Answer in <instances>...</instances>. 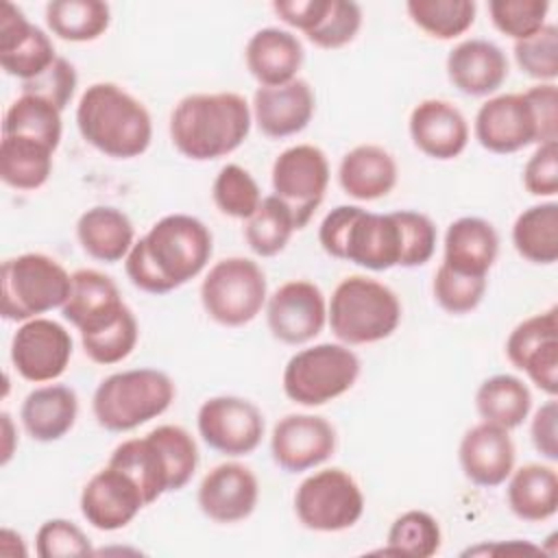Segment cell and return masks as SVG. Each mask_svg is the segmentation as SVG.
<instances>
[{
    "instance_id": "obj_1",
    "label": "cell",
    "mask_w": 558,
    "mask_h": 558,
    "mask_svg": "<svg viewBox=\"0 0 558 558\" xmlns=\"http://www.w3.org/2000/svg\"><path fill=\"white\" fill-rule=\"evenodd\" d=\"M214 251L211 231L194 216L168 214L140 238L124 259L131 283L168 294L203 272Z\"/></svg>"
},
{
    "instance_id": "obj_2",
    "label": "cell",
    "mask_w": 558,
    "mask_h": 558,
    "mask_svg": "<svg viewBox=\"0 0 558 558\" xmlns=\"http://www.w3.org/2000/svg\"><path fill=\"white\" fill-rule=\"evenodd\" d=\"M251 122V107L235 92L190 94L170 113V140L192 161L220 159L242 146Z\"/></svg>"
},
{
    "instance_id": "obj_3",
    "label": "cell",
    "mask_w": 558,
    "mask_h": 558,
    "mask_svg": "<svg viewBox=\"0 0 558 558\" xmlns=\"http://www.w3.org/2000/svg\"><path fill=\"white\" fill-rule=\"evenodd\" d=\"M76 126L89 146L113 159L140 157L153 140L148 109L116 83H94L81 94Z\"/></svg>"
},
{
    "instance_id": "obj_4",
    "label": "cell",
    "mask_w": 558,
    "mask_h": 558,
    "mask_svg": "<svg viewBox=\"0 0 558 558\" xmlns=\"http://www.w3.org/2000/svg\"><path fill=\"white\" fill-rule=\"evenodd\" d=\"M109 464L124 471L142 490L146 506L163 493L181 490L194 475L198 449L187 429L159 425L142 438L120 442Z\"/></svg>"
},
{
    "instance_id": "obj_5",
    "label": "cell",
    "mask_w": 558,
    "mask_h": 558,
    "mask_svg": "<svg viewBox=\"0 0 558 558\" xmlns=\"http://www.w3.org/2000/svg\"><path fill=\"white\" fill-rule=\"evenodd\" d=\"M318 242L327 255L375 272L403 262V233L397 211L375 214L357 205H338L323 218Z\"/></svg>"
},
{
    "instance_id": "obj_6",
    "label": "cell",
    "mask_w": 558,
    "mask_h": 558,
    "mask_svg": "<svg viewBox=\"0 0 558 558\" xmlns=\"http://www.w3.org/2000/svg\"><path fill=\"white\" fill-rule=\"evenodd\" d=\"M327 316L333 336L342 344H373L392 336L399 327L401 303L381 281L351 275L336 286Z\"/></svg>"
},
{
    "instance_id": "obj_7",
    "label": "cell",
    "mask_w": 558,
    "mask_h": 558,
    "mask_svg": "<svg viewBox=\"0 0 558 558\" xmlns=\"http://www.w3.org/2000/svg\"><path fill=\"white\" fill-rule=\"evenodd\" d=\"M172 379L157 368H131L105 377L92 399V412L109 432H131L159 414L174 401Z\"/></svg>"
},
{
    "instance_id": "obj_8",
    "label": "cell",
    "mask_w": 558,
    "mask_h": 558,
    "mask_svg": "<svg viewBox=\"0 0 558 558\" xmlns=\"http://www.w3.org/2000/svg\"><path fill=\"white\" fill-rule=\"evenodd\" d=\"M72 275L50 255L22 253L2 262L0 312L7 320H31L63 307Z\"/></svg>"
},
{
    "instance_id": "obj_9",
    "label": "cell",
    "mask_w": 558,
    "mask_h": 558,
    "mask_svg": "<svg viewBox=\"0 0 558 558\" xmlns=\"http://www.w3.org/2000/svg\"><path fill=\"white\" fill-rule=\"evenodd\" d=\"M360 360L347 344L320 342L294 353L283 368V392L290 401L314 408L353 388Z\"/></svg>"
},
{
    "instance_id": "obj_10",
    "label": "cell",
    "mask_w": 558,
    "mask_h": 558,
    "mask_svg": "<svg viewBox=\"0 0 558 558\" xmlns=\"http://www.w3.org/2000/svg\"><path fill=\"white\" fill-rule=\"evenodd\" d=\"M266 275L248 257L216 262L201 283V303L207 316L225 327L251 323L266 303Z\"/></svg>"
},
{
    "instance_id": "obj_11",
    "label": "cell",
    "mask_w": 558,
    "mask_h": 558,
    "mask_svg": "<svg viewBox=\"0 0 558 558\" xmlns=\"http://www.w3.org/2000/svg\"><path fill=\"white\" fill-rule=\"evenodd\" d=\"M294 512L307 530L340 532L360 521L364 512V495L347 471L323 469L299 484L294 493Z\"/></svg>"
},
{
    "instance_id": "obj_12",
    "label": "cell",
    "mask_w": 558,
    "mask_h": 558,
    "mask_svg": "<svg viewBox=\"0 0 558 558\" xmlns=\"http://www.w3.org/2000/svg\"><path fill=\"white\" fill-rule=\"evenodd\" d=\"M272 190L303 229L320 205L329 185V161L318 146L296 144L279 153L272 163Z\"/></svg>"
},
{
    "instance_id": "obj_13",
    "label": "cell",
    "mask_w": 558,
    "mask_h": 558,
    "mask_svg": "<svg viewBox=\"0 0 558 558\" xmlns=\"http://www.w3.org/2000/svg\"><path fill=\"white\" fill-rule=\"evenodd\" d=\"M198 434L207 447L225 456H248L264 436V416L242 397L220 395L203 401L196 414Z\"/></svg>"
},
{
    "instance_id": "obj_14",
    "label": "cell",
    "mask_w": 558,
    "mask_h": 558,
    "mask_svg": "<svg viewBox=\"0 0 558 558\" xmlns=\"http://www.w3.org/2000/svg\"><path fill=\"white\" fill-rule=\"evenodd\" d=\"M72 357L70 331L50 318L24 320L11 340V362L26 381H52L61 377Z\"/></svg>"
},
{
    "instance_id": "obj_15",
    "label": "cell",
    "mask_w": 558,
    "mask_h": 558,
    "mask_svg": "<svg viewBox=\"0 0 558 558\" xmlns=\"http://www.w3.org/2000/svg\"><path fill=\"white\" fill-rule=\"evenodd\" d=\"M506 355L543 392H558V307L521 320L506 340Z\"/></svg>"
},
{
    "instance_id": "obj_16",
    "label": "cell",
    "mask_w": 558,
    "mask_h": 558,
    "mask_svg": "<svg viewBox=\"0 0 558 558\" xmlns=\"http://www.w3.org/2000/svg\"><path fill=\"white\" fill-rule=\"evenodd\" d=\"M270 333L283 344L314 340L327 320V305L320 288L305 279L281 283L266 305Z\"/></svg>"
},
{
    "instance_id": "obj_17",
    "label": "cell",
    "mask_w": 558,
    "mask_h": 558,
    "mask_svg": "<svg viewBox=\"0 0 558 558\" xmlns=\"http://www.w3.org/2000/svg\"><path fill=\"white\" fill-rule=\"evenodd\" d=\"M475 137L495 155H510L530 144H541L536 113L523 94L488 98L475 113Z\"/></svg>"
},
{
    "instance_id": "obj_18",
    "label": "cell",
    "mask_w": 558,
    "mask_h": 558,
    "mask_svg": "<svg viewBox=\"0 0 558 558\" xmlns=\"http://www.w3.org/2000/svg\"><path fill=\"white\" fill-rule=\"evenodd\" d=\"M336 429L316 414H288L279 418L270 434L272 460L288 473L314 469L331 458Z\"/></svg>"
},
{
    "instance_id": "obj_19",
    "label": "cell",
    "mask_w": 558,
    "mask_h": 558,
    "mask_svg": "<svg viewBox=\"0 0 558 558\" xmlns=\"http://www.w3.org/2000/svg\"><path fill=\"white\" fill-rule=\"evenodd\" d=\"M146 506L137 484L120 469L107 464L89 477L81 493V514L102 532L129 525Z\"/></svg>"
},
{
    "instance_id": "obj_20",
    "label": "cell",
    "mask_w": 558,
    "mask_h": 558,
    "mask_svg": "<svg viewBox=\"0 0 558 558\" xmlns=\"http://www.w3.org/2000/svg\"><path fill=\"white\" fill-rule=\"evenodd\" d=\"M54 46L50 37L24 13L11 4H0V65L9 76L31 81L54 63Z\"/></svg>"
},
{
    "instance_id": "obj_21",
    "label": "cell",
    "mask_w": 558,
    "mask_h": 558,
    "mask_svg": "<svg viewBox=\"0 0 558 558\" xmlns=\"http://www.w3.org/2000/svg\"><path fill=\"white\" fill-rule=\"evenodd\" d=\"M198 508L216 523H238L253 514L259 499L255 473L240 462L214 466L198 486Z\"/></svg>"
},
{
    "instance_id": "obj_22",
    "label": "cell",
    "mask_w": 558,
    "mask_h": 558,
    "mask_svg": "<svg viewBox=\"0 0 558 558\" xmlns=\"http://www.w3.org/2000/svg\"><path fill=\"white\" fill-rule=\"evenodd\" d=\"M414 146L438 161L456 159L469 144V124L458 107L440 98L421 100L410 113Z\"/></svg>"
},
{
    "instance_id": "obj_23",
    "label": "cell",
    "mask_w": 558,
    "mask_h": 558,
    "mask_svg": "<svg viewBox=\"0 0 558 558\" xmlns=\"http://www.w3.org/2000/svg\"><path fill=\"white\" fill-rule=\"evenodd\" d=\"M314 92L307 81L294 78L275 87H257L253 94V120L266 137L301 133L314 116Z\"/></svg>"
},
{
    "instance_id": "obj_24",
    "label": "cell",
    "mask_w": 558,
    "mask_h": 558,
    "mask_svg": "<svg viewBox=\"0 0 558 558\" xmlns=\"http://www.w3.org/2000/svg\"><path fill=\"white\" fill-rule=\"evenodd\" d=\"M458 458L466 480L495 488L514 471V442L508 429L482 421L462 436Z\"/></svg>"
},
{
    "instance_id": "obj_25",
    "label": "cell",
    "mask_w": 558,
    "mask_h": 558,
    "mask_svg": "<svg viewBox=\"0 0 558 558\" xmlns=\"http://www.w3.org/2000/svg\"><path fill=\"white\" fill-rule=\"evenodd\" d=\"M447 76L466 96H488L504 85L508 59L488 39H464L447 57Z\"/></svg>"
},
{
    "instance_id": "obj_26",
    "label": "cell",
    "mask_w": 558,
    "mask_h": 558,
    "mask_svg": "<svg viewBox=\"0 0 558 558\" xmlns=\"http://www.w3.org/2000/svg\"><path fill=\"white\" fill-rule=\"evenodd\" d=\"M244 59L248 72L262 87H275L296 78L303 65V46L290 31L266 26L251 35Z\"/></svg>"
},
{
    "instance_id": "obj_27",
    "label": "cell",
    "mask_w": 558,
    "mask_h": 558,
    "mask_svg": "<svg viewBox=\"0 0 558 558\" xmlns=\"http://www.w3.org/2000/svg\"><path fill=\"white\" fill-rule=\"evenodd\" d=\"M124 310L118 286L113 279L94 268H81L72 272L70 294L61 307V314L81 333L92 331L109 323Z\"/></svg>"
},
{
    "instance_id": "obj_28",
    "label": "cell",
    "mask_w": 558,
    "mask_h": 558,
    "mask_svg": "<svg viewBox=\"0 0 558 558\" xmlns=\"http://www.w3.org/2000/svg\"><path fill=\"white\" fill-rule=\"evenodd\" d=\"M499 253V235L495 227L477 216H462L445 231L442 264L458 272L486 277Z\"/></svg>"
},
{
    "instance_id": "obj_29",
    "label": "cell",
    "mask_w": 558,
    "mask_h": 558,
    "mask_svg": "<svg viewBox=\"0 0 558 558\" xmlns=\"http://www.w3.org/2000/svg\"><path fill=\"white\" fill-rule=\"evenodd\" d=\"M76 414V392L63 384H50L31 390L20 408V418L26 434L39 442L63 438L74 427Z\"/></svg>"
},
{
    "instance_id": "obj_30",
    "label": "cell",
    "mask_w": 558,
    "mask_h": 558,
    "mask_svg": "<svg viewBox=\"0 0 558 558\" xmlns=\"http://www.w3.org/2000/svg\"><path fill=\"white\" fill-rule=\"evenodd\" d=\"M338 181L351 198L377 201L390 194L397 185V163L386 148L377 144H360L342 157Z\"/></svg>"
},
{
    "instance_id": "obj_31",
    "label": "cell",
    "mask_w": 558,
    "mask_h": 558,
    "mask_svg": "<svg viewBox=\"0 0 558 558\" xmlns=\"http://www.w3.org/2000/svg\"><path fill=\"white\" fill-rule=\"evenodd\" d=\"M76 238L89 257L105 264L126 259L135 244L129 216L111 205H96L83 211L76 222Z\"/></svg>"
},
{
    "instance_id": "obj_32",
    "label": "cell",
    "mask_w": 558,
    "mask_h": 558,
    "mask_svg": "<svg viewBox=\"0 0 558 558\" xmlns=\"http://www.w3.org/2000/svg\"><path fill=\"white\" fill-rule=\"evenodd\" d=\"M508 506L523 521H545L558 510V475L554 466L530 462L510 473Z\"/></svg>"
},
{
    "instance_id": "obj_33",
    "label": "cell",
    "mask_w": 558,
    "mask_h": 558,
    "mask_svg": "<svg viewBox=\"0 0 558 558\" xmlns=\"http://www.w3.org/2000/svg\"><path fill=\"white\" fill-rule=\"evenodd\" d=\"M475 408L484 423L504 429L519 427L532 408L530 388L514 375H493L475 392Z\"/></svg>"
},
{
    "instance_id": "obj_34",
    "label": "cell",
    "mask_w": 558,
    "mask_h": 558,
    "mask_svg": "<svg viewBox=\"0 0 558 558\" xmlns=\"http://www.w3.org/2000/svg\"><path fill=\"white\" fill-rule=\"evenodd\" d=\"M52 148L28 137L2 135L0 177L9 187L37 190L52 172Z\"/></svg>"
},
{
    "instance_id": "obj_35",
    "label": "cell",
    "mask_w": 558,
    "mask_h": 558,
    "mask_svg": "<svg viewBox=\"0 0 558 558\" xmlns=\"http://www.w3.org/2000/svg\"><path fill=\"white\" fill-rule=\"evenodd\" d=\"M517 253L532 264L558 259V205L554 201L523 209L512 225Z\"/></svg>"
},
{
    "instance_id": "obj_36",
    "label": "cell",
    "mask_w": 558,
    "mask_h": 558,
    "mask_svg": "<svg viewBox=\"0 0 558 558\" xmlns=\"http://www.w3.org/2000/svg\"><path fill=\"white\" fill-rule=\"evenodd\" d=\"M111 22L107 2L100 0H52L46 4V24L63 41H94Z\"/></svg>"
},
{
    "instance_id": "obj_37",
    "label": "cell",
    "mask_w": 558,
    "mask_h": 558,
    "mask_svg": "<svg viewBox=\"0 0 558 558\" xmlns=\"http://www.w3.org/2000/svg\"><path fill=\"white\" fill-rule=\"evenodd\" d=\"M294 231H299V225L292 209L275 194L264 196L244 225L246 244L259 257L281 253Z\"/></svg>"
},
{
    "instance_id": "obj_38",
    "label": "cell",
    "mask_w": 558,
    "mask_h": 558,
    "mask_svg": "<svg viewBox=\"0 0 558 558\" xmlns=\"http://www.w3.org/2000/svg\"><path fill=\"white\" fill-rule=\"evenodd\" d=\"M61 111L31 94H22L9 105L2 122V135L37 140L52 150H57L61 142Z\"/></svg>"
},
{
    "instance_id": "obj_39",
    "label": "cell",
    "mask_w": 558,
    "mask_h": 558,
    "mask_svg": "<svg viewBox=\"0 0 558 558\" xmlns=\"http://www.w3.org/2000/svg\"><path fill=\"white\" fill-rule=\"evenodd\" d=\"M412 22L436 39H453L475 22L473 0H410L405 4Z\"/></svg>"
},
{
    "instance_id": "obj_40",
    "label": "cell",
    "mask_w": 558,
    "mask_h": 558,
    "mask_svg": "<svg viewBox=\"0 0 558 558\" xmlns=\"http://www.w3.org/2000/svg\"><path fill=\"white\" fill-rule=\"evenodd\" d=\"M137 336H140L137 320H135L133 312L124 305V310L120 314H116L109 323H105L92 331H83L81 342H83L85 355L92 362L109 366V364H118L131 355V351L137 344Z\"/></svg>"
},
{
    "instance_id": "obj_41",
    "label": "cell",
    "mask_w": 558,
    "mask_h": 558,
    "mask_svg": "<svg viewBox=\"0 0 558 558\" xmlns=\"http://www.w3.org/2000/svg\"><path fill=\"white\" fill-rule=\"evenodd\" d=\"M440 525L423 510H408L395 519L386 538V554L429 558L440 549Z\"/></svg>"
},
{
    "instance_id": "obj_42",
    "label": "cell",
    "mask_w": 558,
    "mask_h": 558,
    "mask_svg": "<svg viewBox=\"0 0 558 558\" xmlns=\"http://www.w3.org/2000/svg\"><path fill=\"white\" fill-rule=\"evenodd\" d=\"M211 198L225 216L246 220L262 203V192L248 170L238 163H227L214 179Z\"/></svg>"
},
{
    "instance_id": "obj_43",
    "label": "cell",
    "mask_w": 558,
    "mask_h": 558,
    "mask_svg": "<svg viewBox=\"0 0 558 558\" xmlns=\"http://www.w3.org/2000/svg\"><path fill=\"white\" fill-rule=\"evenodd\" d=\"M362 26V9L347 0H323L316 24L305 33V37L318 48H342L355 39Z\"/></svg>"
},
{
    "instance_id": "obj_44",
    "label": "cell",
    "mask_w": 558,
    "mask_h": 558,
    "mask_svg": "<svg viewBox=\"0 0 558 558\" xmlns=\"http://www.w3.org/2000/svg\"><path fill=\"white\" fill-rule=\"evenodd\" d=\"M434 299L449 314H469L473 312L486 292V277L466 275L440 264L434 275Z\"/></svg>"
},
{
    "instance_id": "obj_45",
    "label": "cell",
    "mask_w": 558,
    "mask_h": 558,
    "mask_svg": "<svg viewBox=\"0 0 558 558\" xmlns=\"http://www.w3.org/2000/svg\"><path fill=\"white\" fill-rule=\"evenodd\" d=\"M514 59L527 76L541 83H554L558 76V28L545 24L534 35L514 41Z\"/></svg>"
},
{
    "instance_id": "obj_46",
    "label": "cell",
    "mask_w": 558,
    "mask_h": 558,
    "mask_svg": "<svg viewBox=\"0 0 558 558\" xmlns=\"http://www.w3.org/2000/svg\"><path fill=\"white\" fill-rule=\"evenodd\" d=\"M547 0H490L488 13L495 28L514 41L525 39L545 26Z\"/></svg>"
},
{
    "instance_id": "obj_47",
    "label": "cell",
    "mask_w": 558,
    "mask_h": 558,
    "mask_svg": "<svg viewBox=\"0 0 558 558\" xmlns=\"http://www.w3.org/2000/svg\"><path fill=\"white\" fill-rule=\"evenodd\" d=\"M35 551L39 558H68L94 554L87 534L68 519L44 521L35 536Z\"/></svg>"
},
{
    "instance_id": "obj_48",
    "label": "cell",
    "mask_w": 558,
    "mask_h": 558,
    "mask_svg": "<svg viewBox=\"0 0 558 558\" xmlns=\"http://www.w3.org/2000/svg\"><path fill=\"white\" fill-rule=\"evenodd\" d=\"M397 218L401 222V233H403V268H416L423 266L425 262L432 259L436 251V227L434 222L421 214V211H410V209H399Z\"/></svg>"
},
{
    "instance_id": "obj_49",
    "label": "cell",
    "mask_w": 558,
    "mask_h": 558,
    "mask_svg": "<svg viewBox=\"0 0 558 558\" xmlns=\"http://www.w3.org/2000/svg\"><path fill=\"white\" fill-rule=\"evenodd\" d=\"M74 89H76V70L63 57H57L54 63L39 76L22 83V94L37 96L50 102L52 107H57L59 111L68 107V102L74 96Z\"/></svg>"
},
{
    "instance_id": "obj_50",
    "label": "cell",
    "mask_w": 558,
    "mask_h": 558,
    "mask_svg": "<svg viewBox=\"0 0 558 558\" xmlns=\"http://www.w3.org/2000/svg\"><path fill=\"white\" fill-rule=\"evenodd\" d=\"M523 185L534 196L558 194V142L538 144L523 168Z\"/></svg>"
},
{
    "instance_id": "obj_51",
    "label": "cell",
    "mask_w": 558,
    "mask_h": 558,
    "mask_svg": "<svg viewBox=\"0 0 558 558\" xmlns=\"http://www.w3.org/2000/svg\"><path fill=\"white\" fill-rule=\"evenodd\" d=\"M556 421H558V405L554 399H549L547 403H543L534 418H532V427H530V434H532V442H534V449L556 462L558 460V429H556Z\"/></svg>"
}]
</instances>
